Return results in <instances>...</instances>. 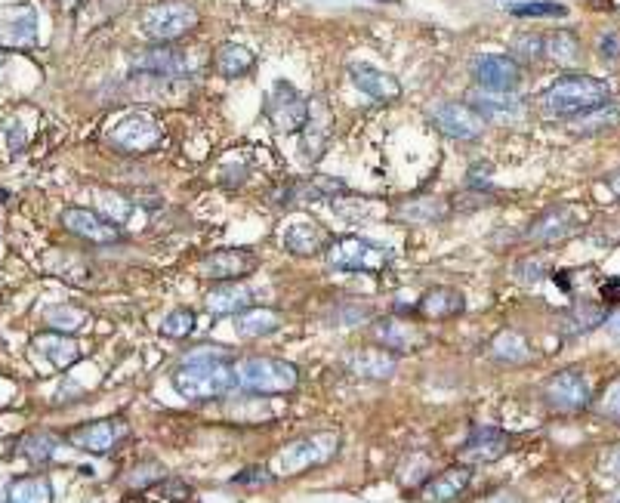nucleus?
<instances>
[{"mask_svg":"<svg viewBox=\"0 0 620 503\" xmlns=\"http://www.w3.org/2000/svg\"><path fill=\"white\" fill-rule=\"evenodd\" d=\"M173 389L189 402H210L238 389L235 365L226 349L220 346H198L192 349L182 365L173 371Z\"/></svg>","mask_w":620,"mask_h":503,"instance_id":"nucleus-1","label":"nucleus"},{"mask_svg":"<svg viewBox=\"0 0 620 503\" xmlns=\"http://www.w3.org/2000/svg\"><path fill=\"white\" fill-rule=\"evenodd\" d=\"M611 90L605 81L593 75H562L556 84H550L540 96V105L546 115L553 118H577L583 112L596 109V105L608 102Z\"/></svg>","mask_w":620,"mask_h":503,"instance_id":"nucleus-2","label":"nucleus"},{"mask_svg":"<svg viewBox=\"0 0 620 503\" xmlns=\"http://www.w3.org/2000/svg\"><path fill=\"white\" fill-rule=\"evenodd\" d=\"M235 380H238V389L250 395H284L300 386V371L297 365L284 362V358L247 355L235 365Z\"/></svg>","mask_w":620,"mask_h":503,"instance_id":"nucleus-3","label":"nucleus"},{"mask_svg":"<svg viewBox=\"0 0 620 503\" xmlns=\"http://www.w3.org/2000/svg\"><path fill=\"white\" fill-rule=\"evenodd\" d=\"M340 433H312L284 445L275 457V476H300L315 466L331 463L340 451Z\"/></svg>","mask_w":620,"mask_h":503,"instance_id":"nucleus-4","label":"nucleus"},{"mask_svg":"<svg viewBox=\"0 0 620 503\" xmlns=\"http://www.w3.org/2000/svg\"><path fill=\"white\" fill-rule=\"evenodd\" d=\"M195 25H198V10L186 4V0H161V4L142 13V31L158 44L186 38Z\"/></svg>","mask_w":620,"mask_h":503,"instance_id":"nucleus-5","label":"nucleus"},{"mask_svg":"<svg viewBox=\"0 0 620 503\" xmlns=\"http://www.w3.org/2000/svg\"><path fill=\"white\" fill-rule=\"evenodd\" d=\"M389 260V250L380 244H371L364 238H337L324 247V263L337 272H380Z\"/></svg>","mask_w":620,"mask_h":503,"instance_id":"nucleus-6","label":"nucleus"},{"mask_svg":"<svg viewBox=\"0 0 620 503\" xmlns=\"http://www.w3.org/2000/svg\"><path fill=\"white\" fill-rule=\"evenodd\" d=\"M108 146H115L118 152H127V155H142L155 149L161 142V124L145 115V112H133V115H124L112 130H108Z\"/></svg>","mask_w":620,"mask_h":503,"instance_id":"nucleus-7","label":"nucleus"},{"mask_svg":"<svg viewBox=\"0 0 620 503\" xmlns=\"http://www.w3.org/2000/svg\"><path fill=\"white\" fill-rule=\"evenodd\" d=\"M543 402L553 411L562 414H577L583 408L593 405V389L580 371H559L543 383Z\"/></svg>","mask_w":620,"mask_h":503,"instance_id":"nucleus-8","label":"nucleus"},{"mask_svg":"<svg viewBox=\"0 0 620 503\" xmlns=\"http://www.w3.org/2000/svg\"><path fill=\"white\" fill-rule=\"evenodd\" d=\"M130 436V423L124 417H105L81 423L68 433V442L87 454H112Z\"/></svg>","mask_w":620,"mask_h":503,"instance_id":"nucleus-9","label":"nucleus"},{"mask_svg":"<svg viewBox=\"0 0 620 503\" xmlns=\"http://www.w3.org/2000/svg\"><path fill=\"white\" fill-rule=\"evenodd\" d=\"M309 118V99L287 81H278L269 93V121L281 133H300Z\"/></svg>","mask_w":620,"mask_h":503,"instance_id":"nucleus-10","label":"nucleus"},{"mask_svg":"<svg viewBox=\"0 0 620 503\" xmlns=\"http://www.w3.org/2000/svg\"><path fill=\"white\" fill-rule=\"evenodd\" d=\"M472 78L482 90H497V93H513L522 84V65L513 56H497V53H482L472 59Z\"/></svg>","mask_w":620,"mask_h":503,"instance_id":"nucleus-11","label":"nucleus"},{"mask_svg":"<svg viewBox=\"0 0 620 503\" xmlns=\"http://www.w3.org/2000/svg\"><path fill=\"white\" fill-rule=\"evenodd\" d=\"M580 229H583L580 213L574 207L556 204V207H546L543 213H537V220L528 226V241H534V244H562L571 235H577Z\"/></svg>","mask_w":620,"mask_h":503,"instance_id":"nucleus-12","label":"nucleus"},{"mask_svg":"<svg viewBox=\"0 0 620 503\" xmlns=\"http://www.w3.org/2000/svg\"><path fill=\"white\" fill-rule=\"evenodd\" d=\"M38 44V10L31 4H13L0 10V47L28 50Z\"/></svg>","mask_w":620,"mask_h":503,"instance_id":"nucleus-13","label":"nucleus"},{"mask_svg":"<svg viewBox=\"0 0 620 503\" xmlns=\"http://www.w3.org/2000/svg\"><path fill=\"white\" fill-rule=\"evenodd\" d=\"M257 269V257L244 247H226L198 260V275L210 281H238Z\"/></svg>","mask_w":620,"mask_h":503,"instance_id":"nucleus-14","label":"nucleus"},{"mask_svg":"<svg viewBox=\"0 0 620 503\" xmlns=\"http://www.w3.org/2000/svg\"><path fill=\"white\" fill-rule=\"evenodd\" d=\"M469 109L476 112L485 124L488 121H500V124H516L525 118L528 105L525 99L513 90V93H497V90H479L469 96Z\"/></svg>","mask_w":620,"mask_h":503,"instance_id":"nucleus-15","label":"nucleus"},{"mask_svg":"<svg viewBox=\"0 0 620 503\" xmlns=\"http://www.w3.org/2000/svg\"><path fill=\"white\" fill-rule=\"evenodd\" d=\"M62 226L78 235L90 244H118L124 235H121V226L108 223L102 213L90 210V207H68L62 210Z\"/></svg>","mask_w":620,"mask_h":503,"instance_id":"nucleus-16","label":"nucleus"},{"mask_svg":"<svg viewBox=\"0 0 620 503\" xmlns=\"http://www.w3.org/2000/svg\"><path fill=\"white\" fill-rule=\"evenodd\" d=\"M331 133H334V115H331V105H327L324 96H312L309 99V118L300 130V149L309 161H318L327 149V142H331Z\"/></svg>","mask_w":620,"mask_h":503,"instance_id":"nucleus-17","label":"nucleus"},{"mask_svg":"<svg viewBox=\"0 0 620 503\" xmlns=\"http://www.w3.org/2000/svg\"><path fill=\"white\" fill-rule=\"evenodd\" d=\"M509 445H513V439H509V433H503V429H497V426H476L469 433V439L460 445V460H463V466L494 463V460L509 454Z\"/></svg>","mask_w":620,"mask_h":503,"instance_id":"nucleus-18","label":"nucleus"},{"mask_svg":"<svg viewBox=\"0 0 620 503\" xmlns=\"http://www.w3.org/2000/svg\"><path fill=\"white\" fill-rule=\"evenodd\" d=\"M432 124L451 139H479L485 133V121L469 109L466 102H442L432 109Z\"/></svg>","mask_w":620,"mask_h":503,"instance_id":"nucleus-19","label":"nucleus"},{"mask_svg":"<svg viewBox=\"0 0 620 503\" xmlns=\"http://www.w3.org/2000/svg\"><path fill=\"white\" fill-rule=\"evenodd\" d=\"M189 68L192 65H189L186 50H176V47H149L133 56V71L155 75V78H182V75H189Z\"/></svg>","mask_w":620,"mask_h":503,"instance_id":"nucleus-20","label":"nucleus"},{"mask_svg":"<svg viewBox=\"0 0 620 503\" xmlns=\"http://www.w3.org/2000/svg\"><path fill=\"white\" fill-rule=\"evenodd\" d=\"M349 78L352 84L364 93V96H371L377 102H392L401 96V84L398 78H392L389 71L371 65V62H352L349 65Z\"/></svg>","mask_w":620,"mask_h":503,"instance_id":"nucleus-21","label":"nucleus"},{"mask_svg":"<svg viewBox=\"0 0 620 503\" xmlns=\"http://www.w3.org/2000/svg\"><path fill=\"white\" fill-rule=\"evenodd\" d=\"M371 337H374V343L380 349H386L392 355L395 352H411V349H417L426 340V334L417 325H411V321H405V318H383V321H377V325L371 328Z\"/></svg>","mask_w":620,"mask_h":503,"instance_id":"nucleus-22","label":"nucleus"},{"mask_svg":"<svg viewBox=\"0 0 620 503\" xmlns=\"http://www.w3.org/2000/svg\"><path fill=\"white\" fill-rule=\"evenodd\" d=\"M250 306H253V291H250V287H244V284H235V281H220L204 297V309L213 318H226V315L235 318L238 312H244Z\"/></svg>","mask_w":620,"mask_h":503,"instance_id":"nucleus-23","label":"nucleus"},{"mask_svg":"<svg viewBox=\"0 0 620 503\" xmlns=\"http://www.w3.org/2000/svg\"><path fill=\"white\" fill-rule=\"evenodd\" d=\"M469 482H472L469 466H451V470L439 473L420 488V500L423 503H454L469 488Z\"/></svg>","mask_w":620,"mask_h":503,"instance_id":"nucleus-24","label":"nucleus"},{"mask_svg":"<svg viewBox=\"0 0 620 503\" xmlns=\"http://www.w3.org/2000/svg\"><path fill=\"white\" fill-rule=\"evenodd\" d=\"M34 349H38V355L44 358L47 365H53L56 371H68L81 358L78 340L71 337V334H59V331L34 337Z\"/></svg>","mask_w":620,"mask_h":503,"instance_id":"nucleus-25","label":"nucleus"},{"mask_svg":"<svg viewBox=\"0 0 620 503\" xmlns=\"http://www.w3.org/2000/svg\"><path fill=\"white\" fill-rule=\"evenodd\" d=\"M346 368L364 380H389L398 368L395 355L386 352V349H355L346 355Z\"/></svg>","mask_w":620,"mask_h":503,"instance_id":"nucleus-26","label":"nucleus"},{"mask_svg":"<svg viewBox=\"0 0 620 503\" xmlns=\"http://www.w3.org/2000/svg\"><path fill=\"white\" fill-rule=\"evenodd\" d=\"M463 309H466V297L460 291H454V287H432V291H426L417 300V312L432 321L457 318V315H463Z\"/></svg>","mask_w":620,"mask_h":503,"instance_id":"nucleus-27","label":"nucleus"},{"mask_svg":"<svg viewBox=\"0 0 620 503\" xmlns=\"http://www.w3.org/2000/svg\"><path fill=\"white\" fill-rule=\"evenodd\" d=\"M56 488L47 476H19L0 491V503H53Z\"/></svg>","mask_w":620,"mask_h":503,"instance_id":"nucleus-28","label":"nucleus"},{"mask_svg":"<svg viewBox=\"0 0 620 503\" xmlns=\"http://www.w3.org/2000/svg\"><path fill=\"white\" fill-rule=\"evenodd\" d=\"M346 186L334 176H309V179H297L290 192H284V204H309V201H324V198H337L343 195Z\"/></svg>","mask_w":620,"mask_h":503,"instance_id":"nucleus-29","label":"nucleus"},{"mask_svg":"<svg viewBox=\"0 0 620 503\" xmlns=\"http://www.w3.org/2000/svg\"><path fill=\"white\" fill-rule=\"evenodd\" d=\"M62 451V439L56 433H47V429H34V433H25L16 445V454L34 466L50 463L56 454Z\"/></svg>","mask_w":620,"mask_h":503,"instance_id":"nucleus-30","label":"nucleus"},{"mask_svg":"<svg viewBox=\"0 0 620 503\" xmlns=\"http://www.w3.org/2000/svg\"><path fill=\"white\" fill-rule=\"evenodd\" d=\"M324 241H327L324 232H321L315 223H306V220L290 223V226L284 229V247H287L294 257H315V254H321Z\"/></svg>","mask_w":620,"mask_h":503,"instance_id":"nucleus-31","label":"nucleus"},{"mask_svg":"<svg viewBox=\"0 0 620 503\" xmlns=\"http://www.w3.org/2000/svg\"><path fill=\"white\" fill-rule=\"evenodd\" d=\"M491 355L503 365H525V362H531L534 352H531V343L525 334L503 328L491 337Z\"/></svg>","mask_w":620,"mask_h":503,"instance_id":"nucleus-32","label":"nucleus"},{"mask_svg":"<svg viewBox=\"0 0 620 503\" xmlns=\"http://www.w3.org/2000/svg\"><path fill=\"white\" fill-rule=\"evenodd\" d=\"M448 210H451V204L445 198L426 195V198H411L405 204H398L395 217L405 220V223H439V220L448 217Z\"/></svg>","mask_w":620,"mask_h":503,"instance_id":"nucleus-33","label":"nucleus"},{"mask_svg":"<svg viewBox=\"0 0 620 503\" xmlns=\"http://www.w3.org/2000/svg\"><path fill=\"white\" fill-rule=\"evenodd\" d=\"M278 328H281L278 312L263 309V306H250V309H244V312L235 315V331H238V337H266V334H275Z\"/></svg>","mask_w":620,"mask_h":503,"instance_id":"nucleus-34","label":"nucleus"},{"mask_svg":"<svg viewBox=\"0 0 620 503\" xmlns=\"http://www.w3.org/2000/svg\"><path fill=\"white\" fill-rule=\"evenodd\" d=\"M253 62H257V56H253L244 44H223L220 50H216V56H213V65H216V71H220L223 78L247 75V71L253 68Z\"/></svg>","mask_w":620,"mask_h":503,"instance_id":"nucleus-35","label":"nucleus"},{"mask_svg":"<svg viewBox=\"0 0 620 503\" xmlns=\"http://www.w3.org/2000/svg\"><path fill=\"white\" fill-rule=\"evenodd\" d=\"M47 325L59 334H78L90 325V312L81 309V306H71V303H56L47 309Z\"/></svg>","mask_w":620,"mask_h":503,"instance_id":"nucleus-36","label":"nucleus"},{"mask_svg":"<svg viewBox=\"0 0 620 503\" xmlns=\"http://www.w3.org/2000/svg\"><path fill=\"white\" fill-rule=\"evenodd\" d=\"M543 56L556 65H574L580 62V41L574 31H553L543 38Z\"/></svg>","mask_w":620,"mask_h":503,"instance_id":"nucleus-37","label":"nucleus"},{"mask_svg":"<svg viewBox=\"0 0 620 503\" xmlns=\"http://www.w3.org/2000/svg\"><path fill=\"white\" fill-rule=\"evenodd\" d=\"M605 318H608V312L602 303H574L568 312L565 334H587V331L605 325Z\"/></svg>","mask_w":620,"mask_h":503,"instance_id":"nucleus-38","label":"nucleus"},{"mask_svg":"<svg viewBox=\"0 0 620 503\" xmlns=\"http://www.w3.org/2000/svg\"><path fill=\"white\" fill-rule=\"evenodd\" d=\"M331 204H334V213H337V217H340V220H349V223H364V220H371V217H374V210H377L374 201L355 198V195H349V192L331 198Z\"/></svg>","mask_w":620,"mask_h":503,"instance_id":"nucleus-39","label":"nucleus"},{"mask_svg":"<svg viewBox=\"0 0 620 503\" xmlns=\"http://www.w3.org/2000/svg\"><path fill=\"white\" fill-rule=\"evenodd\" d=\"M617 121H620V105H614V102H602V105H596V109L577 115V130L593 133V130L614 127Z\"/></svg>","mask_w":620,"mask_h":503,"instance_id":"nucleus-40","label":"nucleus"},{"mask_svg":"<svg viewBox=\"0 0 620 503\" xmlns=\"http://www.w3.org/2000/svg\"><path fill=\"white\" fill-rule=\"evenodd\" d=\"M198 325V318L192 309H173L167 312V318L161 321V337H170V340H186Z\"/></svg>","mask_w":620,"mask_h":503,"instance_id":"nucleus-41","label":"nucleus"},{"mask_svg":"<svg viewBox=\"0 0 620 503\" xmlns=\"http://www.w3.org/2000/svg\"><path fill=\"white\" fill-rule=\"evenodd\" d=\"M96 204H99V210H102V217L108 220V223H124V220H130V213H133V204L124 198V195H118V192H108V189H102V192H96Z\"/></svg>","mask_w":620,"mask_h":503,"instance_id":"nucleus-42","label":"nucleus"},{"mask_svg":"<svg viewBox=\"0 0 620 503\" xmlns=\"http://www.w3.org/2000/svg\"><path fill=\"white\" fill-rule=\"evenodd\" d=\"M513 10V16L519 19H562L568 10L562 4H550V0H528V4H519V7H509Z\"/></svg>","mask_w":620,"mask_h":503,"instance_id":"nucleus-43","label":"nucleus"},{"mask_svg":"<svg viewBox=\"0 0 620 503\" xmlns=\"http://www.w3.org/2000/svg\"><path fill=\"white\" fill-rule=\"evenodd\" d=\"M543 56V34H519V38L513 41V59L519 65H531Z\"/></svg>","mask_w":620,"mask_h":503,"instance_id":"nucleus-44","label":"nucleus"},{"mask_svg":"<svg viewBox=\"0 0 620 503\" xmlns=\"http://www.w3.org/2000/svg\"><path fill=\"white\" fill-rule=\"evenodd\" d=\"M596 414L611 420V423H620V377L611 380L605 386V392L599 395V402H596Z\"/></svg>","mask_w":620,"mask_h":503,"instance_id":"nucleus-45","label":"nucleus"},{"mask_svg":"<svg viewBox=\"0 0 620 503\" xmlns=\"http://www.w3.org/2000/svg\"><path fill=\"white\" fill-rule=\"evenodd\" d=\"M161 479H164V466L161 463H139L136 470L127 476V485L130 488H149V485H155Z\"/></svg>","mask_w":620,"mask_h":503,"instance_id":"nucleus-46","label":"nucleus"},{"mask_svg":"<svg viewBox=\"0 0 620 503\" xmlns=\"http://www.w3.org/2000/svg\"><path fill=\"white\" fill-rule=\"evenodd\" d=\"M543 275H546V263L543 260H522L519 269H516V278L525 281V284H537Z\"/></svg>","mask_w":620,"mask_h":503,"instance_id":"nucleus-47","label":"nucleus"},{"mask_svg":"<svg viewBox=\"0 0 620 503\" xmlns=\"http://www.w3.org/2000/svg\"><path fill=\"white\" fill-rule=\"evenodd\" d=\"M275 479V473H269L266 466H250V470H244L241 476H235L238 485H269Z\"/></svg>","mask_w":620,"mask_h":503,"instance_id":"nucleus-48","label":"nucleus"},{"mask_svg":"<svg viewBox=\"0 0 620 503\" xmlns=\"http://www.w3.org/2000/svg\"><path fill=\"white\" fill-rule=\"evenodd\" d=\"M599 53L605 59H617L620 56V38H617V34H605L602 44H599Z\"/></svg>","mask_w":620,"mask_h":503,"instance_id":"nucleus-49","label":"nucleus"},{"mask_svg":"<svg viewBox=\"0 0 620 503\" xmlns=\"http://www.w3.org/2000/svg\"><path fill=\"white\" fill-rule=\"evenodd\" d=\"M7 139H10V149H13V152H19V149L25 146V139H28V136H25V130H22V127L7 124Z\"/></svg>","mask_w":620,"mask_h":503,"instance_id":"nucleus-50","label":"nucleus"},{"mask_svg":"<svg viewBox=\"0 0 620 503\" xmlns=\"http://www.w3.org/2000/svg\"><path fill=\"white\" fill-rule=\"evenodd\" d=\"M605 328H608L611 340H617V343H620V309H617V312H611V315L605 318Z\"/></svg>","mask_w":620,"mask_h":503,"instance_id":"nucleus-51","label":"nucleus"},{"mask_svg":"<svg viewBox=\"0 0 620 503\" xmlns=\"http://www.w3.org/2000/svg\"><path fill=\"white\" fill-rule=\"evenodd\" d=\"M488 503H522V497L513 491H497L494 497H488Z\"/></svg>","mask_w":620,"mask_h":503,"instance_id":"nucleus-52","label":"nucleus"},{"mask_svg":"<svg viewBox=\"0 0 620 503\" xmlns=\"http://www.w3.org/2000/svg\"><path fill=\"white\" fill-rule=\"evenodd\" d=\"M608 189H611V192H614V195L620 198V170L608 176Z\"/></svg>","mask_w":620,"mask_h":503,"instance_id":"nucleus-53","label":"nucleus"},{"mask_svg":"<svg viewBox=\"0 0 620 503\" xmlns=\"http://www.w3.org/2000/svg\"><path fill=\"white\" fill-rule=\"evenodd\" d=\"M611 470H614V473L620 476V448H617V451L611 454Z\"/></svg>","mask_w":620,"mask_h":503,"instance_id":"nucleus-54","label":"nucleus"},{"mask_svg":"<svg viewBox=\"0 0 620 503\" xmlns=\"http://www.w3.org/2000/svg\"><path fill=\"white\" fill-rule=\"evenodd\" d=\"M497 4H506V7H519V4H528V0H497Z\"/></svg>","mask_w":620,"mask_h":503,"instance_id":"nucleus-55","label":"nucleus"},{"mask_svg":"<svg viewBox=\"0 0 620 503\" xmlns=\"http://www.w3.org/2000/svg\"><path fill=\"white\" fill-rule=\"evenodd\" d=\"M4 65H7V56H4V53H0V68H4Z\"/></svg>","mask_w":620,"mask_h":503,"instance_id":"nucleus-56","label":"nucleus"},{"mask_svg":"<svg viewBox=\"0 0 620 503\" xmlns=\"http://www.w3.org/2000/svg\"><path fill=\"white\" fill-rule=\"evenodd\" d=\"M611 503H620V494H617V497H614V500H611Z\"/></svg>","mask_w":620,"mask_h":503,"instance_id":"nucleus-57","label":"nucleus"}]
</instances>
